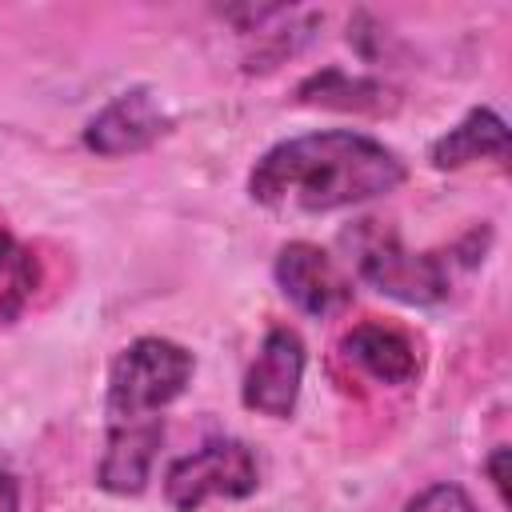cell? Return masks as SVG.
<instances>
[{
    "instance_id": "7",
    "label": "cell",
    "mask_w": 512,
    "mask_h": 512,
    "mask_svg": "<svg viewBox=\"0 0 512 512\" xmlns=\"http://www.w3.org/2000/svg\"><path fill=\"white\" fill-rule=\"evenodd\" d=\"M276 284L304 316L316 320L340 316L352 304V280L336 268L324 248L308 240H292L276 252Z\"/></svg>"
},
{
    "instance_id": "8",
    "label": "cell",
    "mask_w": 512,
    "mask_h": 512,
    "mask_svg": "<svg viewBox=\"0 0 512 512\" xmlns=\"http://www.w3.org/2000/svg\"><path fill=\"white\" fill-rule=\"evenodd\" d=\"M160 440H164L160 416L108 424V444H104V456L96 468V484L112 496H140L148 488V472H152Z\"/></svg>"
},
{
    "instance_id": "4",
    "label": "cell",
    "mask_w": 512,
    "mask_h": 512,
    "mask_svg": "<svg viewBox=\"0 0 512 512\" xmlns=\"http://www.w3.org/2000/svg\"><path fill=\"white\" fill-rule=\"evenodd\" d=\"M356 276L388 300L400 304H440L448 296V268L436 252H412L396 232L360 228L356 232Z\"/></svg>"
},
{
    "instance_id": "3",
    "label": "cell",
    "mask_w": 512,
    "mask_h": 512,
    "mask_svg": "<svg viewBox=\"0 0 512 512\" xmlns=\"http://www.w3.org/2000/svg\"><path fill=\"white\" fill-rule=\"evenodd\" d=\"M260 488L256 456L244 440H208L196 452L180 456L164 472V500L176 512H200L212 496L248 500Z\"/></svg>"
},
{
    "instance_id": "15",
    "label": "cell",
    "mask_w": 512,
    "mask_h": 512,
    "mask_svg": "<svg viewBox=\"0 0 512 512\" xmlns=\"http://www.w3.org/2000/svg\"><path fill=\"white\" fill-rule=\"evenodd\" d=\"M12 256H16V240H12L8 228H0V272L12 268Z\"/></svg>"
},
{
    "instance_id": "2",
    "label": "cell",
    "mask_w": 512,
    "mask_h": 512,
    "mask_svg": "<svg viewBox=\"0 0 512 512\" xmlns=\"http://www.w3.org/2000/svg\"><path fill=\"white\" fill-rule=\"evenodd\" d=\"M196 356L164 336H140L128 348L116 352L108 368V396L104 412L108 424H128V420H152L160 408H168L192 380Z\"/></svg>"
},
{
    "instance_id": "14",
    "label": "cell",
    "mask_w": 512,
    "mask_h": 512,
    "mask_svg": "<svg viewBox=\"0 0 512 512\" xmlns=\"http://www.w3.org/2000/svg\"><path fill=\"white\" fill-rule=\"evenodd\" d=\"M504 464H508V448L500 444V448L488 456V464H484V468H488V476H492V484H496V492H500V500L508 496V476H504Z\"/></svg>"
},
{
    "instance_id": "9",
    "label": "cell",
    "mask_w": 512,
    "mask_h": 512,
    "mask_svg": "<svg viewBox=\"0 0 512 512\" xmlns=\"http://www.w3.org/2000/svg\"><path fill=\"white\" fill-rule=\"evenodd\" d=\"M344 356L356 364V368H364L372 380H380V384H408L416 372H420V356H416V344L400 332V328H392V324H376V320H368V324H356L348 336H344Z\"/></svg>"
},
{
    "instance_id": "12",
    "label": "cell",
    "mask_w": 512,
    "mask_h": 512,
    "mask_svg": "<svg viewBox=\"0 0 512 512\" xmlns=\"http://www.w3.org/2000/svg\"><path fill=\"white\" fill-rule=\"evenodd\" d=\"M404 512H480V508L472 504V496L460 484L444 480V484H428L420 496H412Z\"/></svg>"
},
{
    "instance_id": "10",
    "label": "cell",
    "mask_w": 512,
    "mask_h": 512,
    "mask_svg": "<svg viewBox=\"0 0 512 512\" xmlns=\"http://www.w3.org/2000/svg\"><path fill=\"white\" fill-rule=\"evenodd\" d=\"M508 124L492 112V108H472L456 128H448L440 140H432L428 148V164L436 172H452L464 168L472 160H508Z\"/></svg>"
},
{
    "instance_id": "6",
    "label": "cell",
    "mask_w": 512,
    "mask_h": 512,
    "mask_svg": "<svg viewBox=\"0 0 512 512\" xmlns=\"http://www.w3.org/2000/svg\"><path fill=\"white\" fill-rule=\"evenodd\" d=\"M172 128V116L164 112L160 96L152 88H128L120 96H112L84 128V148L116 160V156H132L152 148L164 132Z\"/></svg>"
},
{
    "instance_id": "1",
    "label": "cell",
    "mask_w": 512,
    "mask_h": 512,
    "mask_svg": "<svg viewBox=\"0 0 512 512\" xmlns=\"http://www.w3.org/2000/svg\"><path fill=\"white\" fill-rule=\"evenodd\" d=\"M404 160L352 128L304 132L272 144L248 172V196L272 212H336L404 184Z\"/></svg>"
},
{
    "instance_id": "11",
    "label": "cell",
    "mask_w": 512,
    "mask_h": 512,
    "mask_svg": "<svg viewBox=\"0 0 512 512\" xmlns=\"http://www.w3.org/2000/svg\"><path fill=\"white\" fill-rule=\"evenodd\" d=\"M300 104H320V108H336V112H392L396 108V92L384 80H368V76H348L340 68H324L312 72L300 88H296Z\"/></svg>"
},
{
    "instance_id": "13",
    "label": "cell",
    "mask_w": 512,
    "mask_h": 512,
    "mask_svg": "<svg viewBox=\"0 0 512 512\" xmlns=\"http://www.w3.org/2000/svg\"><path fill=\"white\" fill-rule=\"evenodd\" d=\"M0 512H20V484L4 460H0Z\"/></svg>"
},
{
    "instance_id": "5",
    "label": "cell",
    "mask_w": 512,
    "mask_h": 512,
    "mask_svg": "<svg viewBox=\"0 0 512 512\" xmlns=\"http://www.w3.org/2000/svg\"><path fill=\"white\" fill-rule=\"evenodd\" d=\"M304 360H308L304 340L292 328H268L256 360L244 372V388H240L244 408L272 416V420H288L296 400H300Z\"/></svg>"
}]
</instances>
